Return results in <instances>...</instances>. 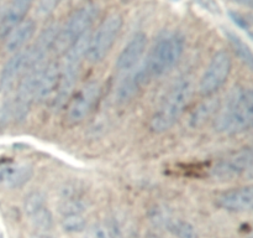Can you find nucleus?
Masks as SVG:
<instances>
[{
	"label": "nucleus",
	"instance_id": "f257e3e1",
	"mask_svg": "<svg viewBox=\"0 0 253 238\" xmlns=\"http://www.w3.org/2000/svg\"><path fill=\"white\" fill-rule=\"evenodd\" d=\"M215 128L221 133L237 134L253 128V89L236 88L226 106L215 119Z\"/></svg>",
	"mask_w": 253,
	"mask_h": 238
},
{
	"label": "nucleus",
	"instance_id": "f03ea898",
	"mask_svg": "<svg viewBox=\"0 0 253 238\" xmlns=\"http://www.w3.org/2000/svg\"><path fill=\"white\" fill-rule=\"evenodd\" d=\"M184 39L179 34L163 36L155 44L150 55L138 71L146 82L168 73L182 57Z\"/></svg>",
	"mask_w": 253,
	"mask_h": 238
},
{
	"label": "nucleus",
	"instance_id": "7ed1b4c3",
	"mask_svg": "<svg viewBox=\"0 0 253 238\" xmlns=\"http://www.w3.org/2000/svg\"><path fill=\"white\" fill-rule=\"evenodd\" d=\"M192 89V82L187 78L179 79L170 87L150 120V129L153 133H165L177 123L187 108Z\"/></svg>",
	"mask_w": 253,
	"mask_h": 238
},
{
	"label": "nucleus",
	"instance_id": "20e7f679",
	"mask_svg": "<svg viewBox=\"0 0 253 238\" xmlns=\"http://www.w3.org/2000/svg\"><path fill=\"white\" fill-rule=\"evenodd\" d=\"M98 15L95 5H84L71 15L64 27L59 29L58 36L54 42L53 50L58 54H64L77 40L89 31Z\"/></svg>",
	"mask_w": 253,
	"mask_h": 238
},
{
	"label": "nucleus",
	"instance_id": "39448f33",
	"mask_svg": "<svg viewBox=\"0 0 253 238\" xmlns=\"http://www.w3.org/2000/svg\"><path fill=\"white\" fill-rule=\"evenodd\" d=\"M123 24L124 19L119 12H113L101 22L89 42L86 57L91 63H99L108 56L123 29Z\"/></svg>",
	"mask_w": 253,
	"mask_h": 238
},
{
	"label": "nucleus",
	"instance_id": "423d86ee",
	"mask_svg": "<svg viewBox=\"0 0 253 238\" xmlns=\"http://www.w3.org/2000/svg\"><path fill=\"white\" fill-rule=\"evenodd\" d=\"M232 69V59L225 50L215 52L207 69L199 81V93L203 97H211L216 93L229 78Z\"/></svg>",
	"mask_w": 253,
	"mask_h": 238
},
{
	"label": "nucleus",
	"instance_id": "0eeeda50",
	"mask_svg": "<svg viewBox=\"0 0 253 238\" xmlns=\"http://www.w3.org/2000/svg\"><path fill=\"white\" fill-rule=\"evenodd\" d=\"M43 66L44 64H42L36 68L30 69L20 78L16 94L12 101V116L17 121H21L26 118L34 102H36L37 86Z\"/></svg>",
	"mask_w": 253,
	"mask_h": 238
},
{
	"label": "nucleus",
	"instance_id": "6e6552de",
	"mask_svg": "<svg viewBox=\"0 0 253 238\" xmlns=\"http://www.w3.org/2000/svg\"><path fill=\"white\" fill-rule=\"evenodd\" d=\"M100 96V84L93 81L79 89L69 102L66 112V120L69 125H77L82 123L93 111Z\"/></svg>",
	"mask_w": 253,
	"mask_h": 238
},
{
	"label": "nucleus",
	"instance_id": "1a4fd4ad",
	"mask_svg": "<svg viewBox=\"0 0 253 238\" xmlns=\"http://www.w3.org/2000/svg\"><path fill=\"white\" fill-rule=\"evenodd\" d=\"M253 163V146L244 148L227 158L217 161L211 169L215 178L221 181H229L245 174Z\"/></svg>",
	"mask_w": 253,
	"mask_h": 238
},
{
	"label": "nucleus",
	"instance_id": "9d476101",
	"mask_svg": "<svg viewBox=\"0 0 253 238\" xmlns=\"http://www.w3.org/2000/svg\"><path fill=\"white\" fill-rule=\"evenodd\" d=\"M59 27L57 25H49L48 27L43 30L37 37L36 41L32 46L25 50L26 51L27 59V71L34 69L43 64L47 55L51 50H53L54 42H56L57 36H58Z\"/></svg>",
	"mask_w": 253,
	"mask_h": 238
},
{
	"label": "nucleus",
	"instance_id": "9b49d317",
	"mask_svg": "<svg viewBox=\"0 0 253 238\" xmlns=\"http://www.w3.org/2000/svg\"><path fill=\"white\" fill-rule=\"evenodd\" d=\"M216 205L230 212L253 211V186H242L220 193L216 198Z\"/></svg>",
	"mask_w": 253,
	"mask_h": 238
},
{
	"label": "nucleus",
	"instance_id": "f8f14e48",
	"mask_svg": "<svg viewBox=\"0 0 253 238\" xmlns=\"http://www.w3.org/2000/svg\"><path fill=\"white\" fill-rule=\"evenodd\" d=\"M147 47V35L140 31L131 37L116 60V68L120 72L131 71L137 66Z\"/></svg>",
	"mask_w": 253,
	"mask_h": 238
},
{
	"label": "nucleus",
	"instance_id": "ddd939ff",
	"mask_svg": "<svg viewBox=\"0 0 253 238\" xmlns=\"http://www.w3.org/2000/svg\"><path fill=\"white\" fill-rule=\"evenodd\" d=\"M26 72V51L20 50V51L12 54V56L7 60L6 63L2 67L1 73H0V89L2 92H9Z\"/></svg>",
	"mask_w": 253,
	"mask_h": 238
},
{
	"label": "nucleus",
	"instance_id": "4468645a",
	"mask_svg": "<svg viewBox=\"0 0 253 238\" xmlns=\"http://www.w3.org/2000/svg\"><path fill=\"white\" fill-rule=\"evenodd\" d=\"M34 169L27 164L4 163L0 165V185L7 188H17L29 182Z\"/></svg>",
	"mask_w": 253,
	"mask_h": 238
},
{
	"label": "nucleus",
	"instance_id": "2eb2a0df",
	"mask_svg": "<svg viewBox=\"0 0 253 238\" xmlns=\"http://www.w3.org/2000/svg\"><path fill=\"white\" fill-rule=\"evenodd\" d=\"M35 0H11L9 6L0 19V37H6V35L16 25L24 21L27 12L31 9Z\"/></svg>",
	"mask_w": 253,
	"mask_h": 238
},
{
	"label": "nucleus",
	"instance_id": "dca6fc26",
	"mask_svg": "<svg viewBox=\"0 0 253 238\" xmlns=\"http://www.w3.org/2000/svg\"><path fill=\"white\" fill-rule=\"evenodd\" d=\"M59 79H61V63L58 61H52L44 64L40 74L36 101L43 102L52 94H56Z\"/></svg>",
	"mask_w": 253,
	"mask_h": 238
},
{
	"label": "nucleus",
	"instance_id": "f3484780",
	"mask_svg": "<svg viewBox=\"0 0 253 238\" xmlns=\"http://www.w3.org/2000/svg\"><path fill=\"white\" fill-rule=\"evenodd\" d=\"M36 32V22L34 20H24L14 27L5 37V51L15 54L20 51Z\"/></svg>",
	"mask_w": 253,
	"mask_h": 238
},
{
	"label": "nucleus",
	"instance_id": "a211bd4d",
	"mask_svg": "<svg viewBox=\"0 0 253 238\" xmlns=\"http://www.w3.org/2000/svg\"><path fill=\"white\" fill-rule=\"evenodd\" d=\"M224 32L226 35L227 41H229L230 46H231L235 55L239 57L242 63L246 64L249 68H251L253 71V51L251 47L239 35L235 34V32L229 31V30H225Z\"/></svg>",
	"mask_w": 253,
	"mask_h": 238
},
{
	"label": "nucleus",
	"instance_id": "6ab92c4d",
	"mask_svg": "<svg viewBox=\"0 0 253 238\" xmlns=\"http://www.w3.org/2000/svg\"><path fill=\"white\" fill-rule=\"evenodd\" d=\"M168 231L177 238H198V231L193 223L182 218H170L166 226Z\"/></svg>",
	"mask_w": 253,
	"mask_h": 238
},
{
	"label": "nucleus",
	"instance_id": "aec40b11",
	"mask_svg": "<svg viewBox=\"0 0 253 238\" xmlns=\"http://www.w3.org/2000/svg\"><path fill=\"white\" fill-rule=\"evenodd\" d=\"M43 207H46V195L42 191L35 190L25 196L22 208L27 217H31L32 215H35L37 211Z\"/></svg>",
	"mask_w": 253,
	"mask_h": 238
},
{
	"label": "nucleus",
	"instance_id": "412c9836",
	"mask_svg": "<svg viewBox=\"0 0 253 238\" xmlns=\"http://www.w3.org/2000/svg\"><path fill=\"white\" fill-rule=\"evenodd\" d=\"M30 220H31L32 226L36 228L37 232H49L54 225L53 215H52V212L47 207H43L40 211H37L35 215L30 217Z\"/></svg>",
	"mask_w": 253,
	"mask_h": 238
},
{
	"label": "nucleus",
	"instance_id": "4be33fe9",
	"mask_svg": "<svg viewBox=\"0 0 253 238\" xmlns=\"http://www.w3.org/2000/svg\"><path fill=\"white\" fill-rule=\"evenodd\" d=\"M86 210V205L81 197L62 198L58 205V212L62 216L83 215Z\"/></svg>",
	"mask_w": 253,
	"mask_h": 238
},
{
	"label": "nucleus",
	"instance_id": "5701e85b",
	"mask_svg": "<svg viewBox=\"0 0 253 238\" xmlns=\"http://www.w3.org/2000/svg\"><path fill=\"white\" fill-rule=\"evenodd\" d=\"M61 227L66 233H81L86 230V220L83 215L62 216Z\"/></svg>",
	"mask_w": 253,
	"mask_h": 238
},
{
	"label": "nucleus",
	"instance_id": "b1692460",
	"mask_svg": "<svg viewBox=\"0 0 253 238\" xmlns=\"http://www.w3.org/2000/svg\"><path fill=\"white\" fill-rule=\"evenodd\" d=\"M140 87H142V86H141L140 81L137 79L136 74L128 77V78L125 79V81L121 83V86L119 87L118 99L120 102L128 101L130 98H132L133 94L137 92V89L140 88Z\"/></svg>",
	"mask_w": 253,
	"mask_h": 238
},
{
	"label": "nucleus",
	"instance_id": "393cba45",
	"mask_svg": "<svg viewBox=\"0 0 253 238\" xmlns=\"http://www.w3.org/2000/svg\"><path fill=\"white\" fill-rule=\"evenodd\" d=\"M216 108V104L215 102L212 101H208L205 103L200 104V107L198 108V111L193 114L192 117V121H193V125H198V124H202L203 121L207 120L210 116L212 114V112L215 111Z\"/></svg>",
	"mask_w": 253,
	"mask_h": 238
},
{
	"label": "nucleus",
	"instance_id": "a878e982",
	"mask_svg": "<svg viewBox=\"0 0 253 238\" xmlns=\"http://www.w3.org/2000/svg\"><path fill=\"white\" fill-rule=\"evenodd\" d=\"M88 238H116L115 232L105 223H95L88 232Z\"/></svg>",
	"mask_w": 253,
	"mask_h": 238
},
{
	"label": "nucleus",
	"instance_id": "bb28decb",
	"mask_svg": "<svg viewBox=\"0 0 253 238\" xmlns=\"http://www.w3.org/2000/svg\"><path fill=\"white\" fill-rule=\"evenodd\" d=\"M199 6H202L203 9L207 10V11L211 12L214 15H220L221 14V6L219 5V2L216 0H194Z\"/></svg>",
	"mask_w": 253,
	"mask_h": 238
},
{
	"label": "nucleus",
	"instance_id": "cd10ccee",
	"mask_svg": "<svg viewBox=\"0 0 253 238\" xmlns=\"http://www.w3.org/2000/svg\"><path fill=\"white\" fill-rule=\"evenodd\" d=\"M61 0H41L39 5V10L40 14L42 15H48L56 9L57 5L59 4Z\"/></svg>",
	"mask_w": 253,
	"mask_h": 238
},
{
	"label": "nucleus",
	"instance_id": "c85d7f7f",
	"mask_svg": "<svg viewBox=\"0 0 253 238\" xmlns=\"http://www.w3.org/2000/svg\"><path fill=\"white\" fill-rule=\"evenodd\" d=\"M229 15H230V17L232 19V21H234L237 26L241 27V29H244V30H249V27H250L249 21L245 19L244 15H241L240 12H236V11H229Z\"/></svg>",
	"mask_w": 253,
	"mask_h": 238
},
{
	"label": "nucleus",
	"instance_id": "c756f323",
	"mask_svg": "<svg viewBox=\"0 0 253 238\" xmlns=\"http://www.w3.org/2000/svg\"><path fill=\"white\" fill-rule=\"evenodd\" d=\"M30 238H54V236L49 232H35L30 236Z\"/></svg>",
	"mask_w": 253,
	"mask_h": 238
},
{
	"label": "nucleus",
	"instance_id": "7c9ffc66",
	"mask_svg": "<svg viewBox=\"0 0 253 238\" xmlns=\"http://www.w3.org/2000/svg\"><path fill=\"white\" fill-rule=\"evenodd\" d=\"M245 174H246L247 178H250V180H253V163H252V165L250 166L249 169H247V171Z\"/></svg>",
	"mask_w": 253,
	"mask_h": 238
},
{
	"label": "nucleus",
	"instance_id": "2f4dec72",
	"mask_svg": "<svg viewBox=\"0 0 253 238\" xmlns=\"http://www.w3.org/2000/svg\"><path fill=\"white\" fill-rule=\"evenodd\" d=\"M235 2H240V4H246V5H253V0H232Z\"/></svg>",
	"mask_w": 253,
	"mask_h": 238
},
{
	"label": "nucleus",
	"instance_id": "473e14b6",
	"mask_svg": "<svg viewBox=\"0 0 253 238\" xmlns=\"http://www.w3.org/2000/svg\"><path fill=\"white\" fill-rule=\"evenodd\" d=\"M150 238H160V237H157V236H151Z\"/></svg>",
	"mask_w": 253,
	"mask_h": 238
},
{
	"label": "nucleus",
	"instance_id": "72a5a7b5",
	"mask_svg": "<svg viewBox=\"0 0 253 238\" xmlns=\"http://www.w3.org/2000/svg\"><path fill=\"white\" fill-rule=\"evenodd\" d=\"M252 238H253V236H252Z\"/></svg>",
	"mask_w": 253,
	"mask_h": 238
}]
</instances>
